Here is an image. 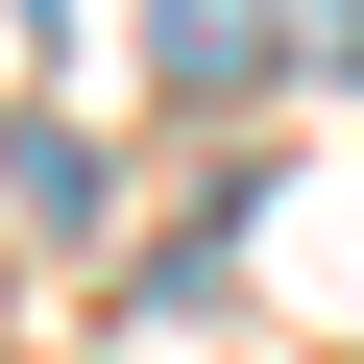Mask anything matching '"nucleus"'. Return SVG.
I'll use <instances>...</instances> for the list:
<instances>
[{
  "label": "nucleus",
  "mask_w": 364,
  "mask_h": 364,
  "mask_svg": "<svg viewBox=\"0 0 364 364\" xmlns=\"http://www.w3.org/2000/svg\"><path fill=\"white\" fill-rule=\"evenodd\" d=\"M146 73L170 97H267L291 73V0H146Z\"/></svg>",
  "instance_id": "obj_1"
}]
</instances>
